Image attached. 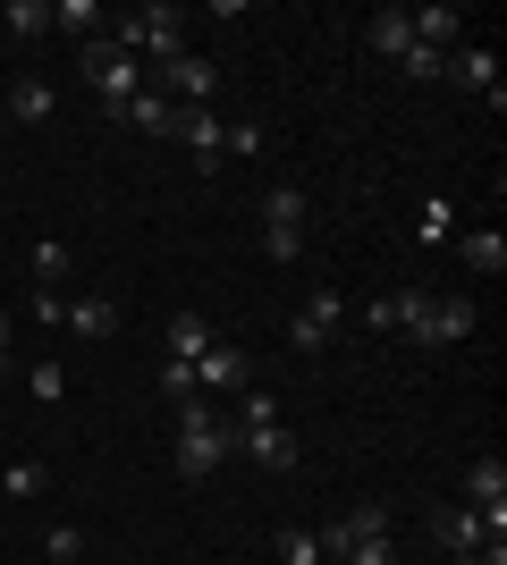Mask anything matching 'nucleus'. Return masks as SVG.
<instances>
[{"instance_id":"1","label":"nucleus","mask_w":507,"mask_h":565,"mask_svg":"<svg viewBox=\"0 0 507 565\" xmlns=\"http://www.w3.org/2000/svg\"><path fill=\"white\" fill-rule=\"evenodd\" d=\"M229 456H237V423H229L212 397H187L178 405V472H187V481H212Z\"/></svg>"},{"instance_id":"2","label":"nucleus","mask_w":507,"mask_h":565,"mask_svg":"<svg viewBox=\"0 0 507 565\" xmlns=\"http://www.w3.org/2000/svg\"><path fill=\"white\" fill-rule=\"evenodd\" d=\"M76 76H85V94L102 102L110 118H127V102L145 94V60H127V51H110L102 34H85L76 43Z\"/></svg>"},{"instance_id":"3","label":"nucleus","mask_w":507,"mask_h":565,"mask_svg":"<svg viewBox=\"0 0 507 565\" xmlns=\"http://www.w3.org/2000/svg\"><path fill=\"white\" fill-rule=\"evenodd\" d=\"M145 85H152V94H169L178 110H212V94H220V68L203 60V51H178V60L145 68Z\"/></svg>"},{"instance_id":"4","label":"nucleus","mask_w":507,"mask_h":565,"mask_svg":"<svg viewBox=\"0 0 507 565\" xmlns=\"http://www.w3.org/2000/svg\"><path fill=\"white\" fill-rule=\"evenodd\" d=\"M263 254L271 262H296V254H305V194H296V186H271L263 194Z\"/></svg>"},{"instance_id":"5","label":"nucleus","mask_w":507,"mask_h":565,"mask_svg":"<svg viewBox=\"0 0 507 565\" xmlns=\"http://www.w3.org/2000/svg\"><path fill=\"white\" fill-rule=\"evenodd\" d=\"M465 507L483 515V541L507 532V465H499V456H474V472H465Z\"/></svg>"},{"instance_id":"6","label":"nucleus","mask_w":507,"mask_h":565,"mask_svg":"<svg viewBox=\"0 0 507 565\" xmlns=\"http://www.w3.org/2000/svg\"><path fill=\"white\" fill-rule=\"evenodd\" d=\"M338 312H347V296H338V287H314V296L288 312V347L296 354H321V347H330V330H338Z\"/></svg>"},{"instance_id":"7","label":"nucleus","mask_w":507,"mask_h":565,"mask_svg":"<svg viewBox=\"0 0 507 565\" xmlns=\"http://www.w3.org/2000/svg\"><path fill=\"white\" fill-rule=\"evenodd\" d=\"M245 380H254V363H245V347H229V338H212V347L194 354V388H203V397H237Z\"/></svg>"},{"instance_id":"8","label":"nucleus","mask_w":507,"mask_h":565,"mask_svg":"<svg viewBox=\"0 0 507 565\" xmlns=\"http://www.w3.org/2000/svg\"><path fill=\"white\" fill-rule=\"evenodd\" d=\"M237 448L254 456L263 472H296V439L279 423H237Z\"/></svg>"},{"instance_id":"9","label":"nucleus","mask_w":507,"mask_h":565,"mask_svg":"<svg viewBox=\"0 0 507 565\" xmlns=\"http://www.w3.org/2000/svg\"><path fill=\"white\" fill-rule=\"evenodd\" d=\"M203 347H212V321H203L194 305H178V312H169V330H161V354H169V363H194Z\"/></svg>"},{"instance_id":"10","label":"nucleus","mask_w":507,"mask_h":565,"mask_svg":"<svg viewBox=\"0 0 507 565\" xmlns=\"http://www.w3.org/2000/svg\"><path fill=\"white\" fill-rule=\"evenodd\" d=\"M398 330L423 338V347H440V296L432 287H398Z\"/></svg>"},{"instance_id":"11","label":"nucleus","mask_w":507,"mask_h":565,"mask_svg":"<svg viewBox=\"0 0 507 565\" xmlns=\"http://www.w3.org/2000/svg\"><path fill=\"white\" fill-rule=\"evenodd\" d=\"M178 136H187V152L203 169H220V136H229V127H220V110H178Z\"/></svg>"},{"instance_id":"12","label":"nucleus","mask_w":507,"mask_h":565,"mask_svg":"<svg viewBox=\"0 0 507 565\" xmlns=\"http://www.w3.org/2000/svg\"><path fill=\"white\" fill-rule=\"evenodd\" d=\"M363 43L381 51V60H406V43H414L406 9H372V18H363Z\"/></svg>"},{"instance_id":"13","label":"nucleus","mask_w":507,"mask_h":565,"mask_svg":"<svg viewBox=\"0 0 507 565\" xmlns=\"http://www.w3.org/2000/svg\"><path fill=\"white\" fill-rule=\"evenodd\" d=\"M448 76H457V85H474V94H490V110L507 102V94H499V60H490V51H474V43L448 60Z\"/></svg>"},{"instance_id":"14","label":"nucleus","mask_w":507,"mask_h":565,"mask_svg":"<svg viewBox=\"0 0 507 565\" xmlns=\"http://www.w3.org/2000/svg\"><path fill=\"white\" fill-rule=\"evenodd\" d=\"M60 321H68L76 338H119V305H110V296H76Z\"/></svg>"},{"instance_id":"15","label":"nucleus","mask_w":507,"mask_h":565,"mask_svg":"<svg viewBox=\"0 0 507 565\" xmlns=\"http://www.w3.org/2000/svg\"><path fill=\"white\" fill-rule=\"evenodd\" d=\"M432 532H440V548H448V557L483 548V515H474V507H440V515H432Z\"/></svg>"},{"instance_id":"16","label":"nucleus","mask_w":507,"mask_h":565,"mask_svg":"<svg viewBox=\"0 0 507 565\" xmlns=\"http://www.w3.org/2000/svg\"><path fill=\"white\" fill-rule=\"evenodd\" d=\"M51 110H60V94H51L43 76H18V85H9V118H18V127H43Z\"/></svg>"},{"instance_id":"17","label":"nucleus","mask_w":507,"mask_h":565,"mask_svg":"<svg viewBox=\"0 0 507 565\" xmlns=\"http://www.w3.org/2000/svg\"><path fill=\"white\" fill-rule=\"evenodd\" d=\"M406 25H414V43H432V51H448L465 34V18H457V9H440V0H432V9H406Z\"/></svg>"},{"instance_id":"18","label":"nucleus","mask_w":507,"mask_h":565,"mask_svg":"<svg viewBox=\"0 0 507 565\" xmlns=\"http://www.w3.org/2000/svg\"><path fill=\"white\" fill-rule=\"evenodd\" d=\"M127 127H145V136H178V102H169V94H152V85H145V94L127 102Z\"/></svg>"},{"instance_id":"19","label":"nucleus","mask_w":507,"mask_h":565,"mask_svg":"<svg viewBox=\"0 0 507 565\" xmlns=\"http://www.w3.org/2000/svg\"><path fill=\"white\" fill-rule=\"evenodd\" d=\"M465 270L499 279V270H507V236H499V228H474V236H465Z\"/></svg>"},{"instance_id":"20","label":"nucleus","mask_w":507,"mask_h":565,"mask_svg":"<svg viewBox=\"0 0 507 565\" xmlns=\"http://www.w3.org/2000/svg\"><path fill=\"white\" fill-rule=\"evenodd\" d=\"M25 397H34V405H60V397H68V372H60V363H25Z\"/></svg>"},{"instance_id":"21","label":"nucleus","mask_w":507,"mask_h":565,"mask_svg":"<svg viewBox=\"0 0 507 565\" xmlns=\"http://www.w3.org/2000/svg\"><path fill=\"white\" fill-rule=\"evenodd\" d=\"M9 34H18V43L51 34V0H9Z\"/></svg>"},{"instance_id":"22","label":"nucleus","mask_w":507,"mask_h":565,"mask_svg":"<svg viewBox=\"0 0 507 565\" xmlns=\"http://www.w3.org/2000/svg\"><path fill=\"white\" fill-rule=\"evenodd\" d=\"M398 68H406L414 85H440V76H448V51H432V43H406V60H398Z\"/></svg>"},{"instance_id":"23","label":"nucleus","mask_w":507,"mask_h":565,"mask_svg":"<svg viewBox=\"0 0 507 565\" xmlns=\"http://www.w3.org/2000/svg\"><path fill=\"white\" fill-rule=\"evenodd\" d=\"M152 388H161L169 405H187V397H203V388H194V363H169V354H161V372H152Z\"/></svg>"},{"instance_id":"24","label":"nucleus","mask_w":507,"mask_h":565,"mask_svg":"<svg viewBox=\"0 0 507 565\" xmlns=\"http://www.w3.org/2000/svg\"><path fill=\"white\" fill-rule=\"evenodd\" d=\"M34 279H43V296L68 279V245H60V236H43V245H34Z\"/></svg>"},{"instance_id":"25","label":"nucleus","mask_w":507,"mask_h":565,"mask_svg":"<svg viewBox=\"0 0 507 565\" xmlns=\"http://www.w3.org/2000/svg\"><path fill=\"white\" fill-rule=\"evenodd\" d=\"M43 481H51V472L34 465V456H18V465L0 472V498H34V490H43Z\"/></svg>"},{"instance_id":"26","label":"nucleus","mask_w":507,"mask_h":565,"mask_svg":"<svg viewBox=\"0 0 507 565\" xmlns=\"http://www.w3.org/2000/svg\"><path fill=\"white\" fill-rule=\"evenodd\" d=\"M279 565H321V541L305 532V523H288V532H279Z\"/></svg>"},{"instance_id":"27","label":"nucleus","mask_w":507,"mask_h":565,"mask_svg":"<svg viewBox=\"0 0 507 565\" xmlns=\"http://www.w3.org/2000/svg\"><path fill=\"white\" fill-rule=\"evenodd\" d=\"M220 152H229V161H254V152H263V127H254V118H229Z\"/></svg>"},{"instance_id":"28","label":"nucleus","mask_w":507,"mask_h":565,"mask_svg":"<svg viewBox=\"0 0 507 565\" xmlns=\"http://www.w3.org/2000/svg\"><path fill=\"white\" fill-rule=\"evenodd\" d=\"M51 25H76V43H85V25H102L94 0H51Z\"/></svg>"},{"instance_id":"29","label":"nucleus","mask_w":507,"mask_h":565,"mask_svg":"<svg viewBox=\"0 0 507 565\" xmlns=\"http://www.w3.org/2000/svg\"><path fill=\"white\" fill-rule=\"evenodd\" d=\"M330 565H406V557H398V541H356L347 557H330Z\"/></svg>"},{"instance_id":"30","label":"nucleus","mask_w":507,"mask_h":565,"mask_svg":"<svg viewBox=\"0 0 507 565\" xmlns=\"http://www.w3.org/2000/svg\"><path fill=\"white\" fill-rule=\"evenodd\" d=\"M51 557H60V565H76V557H85V532H76V523H51Z\"/></svg>"},{"instance_id":"31","label":"nucleus","mask_w":507,"mask_h":565,"mask_svg":"<svg viewBox=\"0 0 507 565\" xmlns=\"http://www.w3.org/2000/svg\"><path fill=\"white\" fill-rule=\"evenodd\" d=\"M423 245H448V203H440V194L423 203Z\"/></svg>"},{"instance_id":"32","label":"nucleus","mask_w":507,"mask_h":565,"mask_svg":"<svg viewBox=\"0 0 507 565\" xmlns=\"http://www.w3.org/2000/svg\"><path fill=\"white\" fill-rule=\"evenodd\" d=\"M363 321H372V330L389 338V330H398V296H372V305H363Z\"/></svg>"},{"instance_id":"33","label":"nucleus","mask_w":507,"mask_h":565,"mask_svg":"<svg viewBox=\"0 0 507 565\" xmlns=\"http://www.w3.org/2000/svg\"><path fill=\"white\" fill-rule=\"evenodd\" d=\"M18 372V330H9V312H0V380Z\"/></svg>"},{"instance_id":"34","label":"nucleus","mask_w":507,"mask_h":565,"mask_svg":"<svg viewBox=\"0 0 507 565\" xmlns=\"http://www.w3.org/2000/svg\"><path fill=\"white\" fill-rule=\"evenodd\" d=\"M457 565H507V541H483V548H465Z\"/></svg>"},{"instance_id":"35","label":"nucleus","mask_w":507,"mask_h":565,"mask_svg":"<svg viewBox=\"0 0 507 565\" xmlns=\"http://www.w3.org/2000/svg\"><path fill=\"white\" fill-rule=\"evenodd\" d=\"M321 565H330V557H321Z\"/></svg>"}]
</instances>
